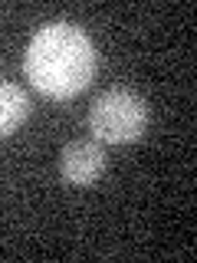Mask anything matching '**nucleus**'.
<instances>
[{
  "label": "nucleus",
  "instance_id": "1",
  "mask_svg": "<svg viewBox=\"0 0 197 263\" xmlns=\"http://www.w3.org/2000/svg\"><path fill=\"white\" fill-rule=\"evenodd\" d=\"M23 69L43 96L72 99L95 76V46L82 27L69 20H53L33 33Z\"/></svg>",
  "mask_w": 197,
  "mask_h": 263
},
{
  "label": "nucleus",
  "instance_id": "2",
  "mask_svg": "<svg viewBox=\"0 0 197 263\" xmlns=\"http://www.w3.org/2000/svg\"><path fill=\"white\" fill-rule=\"evenodd\" d=\"M145 125H148V105L131 89H105L89 112V128L105 145L135 142V138H142Z\"/></svg>",
  "mask_w": 197,
  "mask_h": 263
},
{
  "label": "nucleus",
  "instance_id": "3",
  "mask_svg": "<svg viewBox=\"0 0 197 263\" xmlns=\"http://www.w3.org/2000/svg\"><path fill=\"white\" fill-rule=\"evenodd\" d=\"M105 171V152L98 142H69L60 155V175L69 184H92Z\"/></svg>",
  "mask_w": 197,
  "mask_h": 263
},
{
  "label": "nucleus",
  "instance_id": "4",
  "mask_svg": "<svg viewBox=\"0 0 197 263\" xmlns=\"http://www.w3.org/2000/svg\"><path fill=\"white\" fill-rule=\"evenodd\" d=\"M27 115H30L27 92L20 86H13V82H0V138L13 135L27 122Z\"/></svg>",
  "mask_w": 197,
  "mask_h": 263
}]
</instances>
